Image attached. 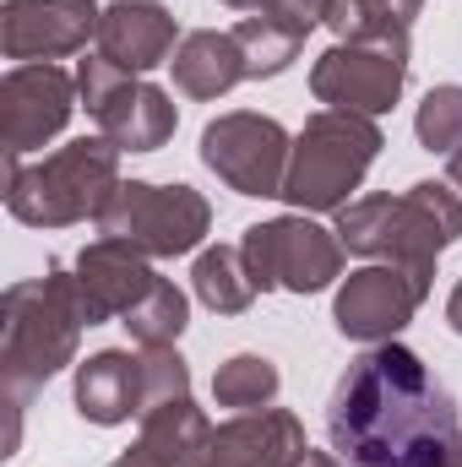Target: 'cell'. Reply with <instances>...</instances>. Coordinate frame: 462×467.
I'll list each match as a JSON object with an SVG mask.
<instances>
[{
    "label": "cell",
    "mask_w": 462,
    "mask_h": 467,
    "mask_svg": "<svg viewBox=\"0 0 462 467\" xmlns=\"http://www.w3.org/2000/svg\"><path fill=\"white\" fill-rule=\"evenodd\" d=\"M457 430L452 391L397 337L359 353L327 402V441L348 467H441Z\"/></svg>",
    "instance_id": "cell-1"
},
{
    "label": "cell",
    "mask_w": 462,
    "mask_h": 467,
    "mask_svg": "<svg viewBox=\"0 0 462 467\" xmlns=\"http://www.w3.org/2000/svg\"><path fill=\"white\" fill-rule=\"evenodd\" d=\"M82 327H104V321L82 294L77 266H49L44 277L5 288L0 299V391L11 413L5 451H16V430L33 391H44V380H55L66 364H77Z\"/></svg>",
    "instance_id": "cell-2"
},
{
    "label": "cell",
    "mask_w": 462,
    "mask_h": 467,
    "mask_svg": "<svg viewBox=\"0 0 462 467\" xmlns=\"http://www.w3.org/2000/svg\"><path fill=\"white\" fill-rule=\"evenodd\" d=\"M338 239L364 261L403 266L430 294L441 250L462 239V196L441 180H419L403 196H359L338 213Z\"/></svg>",
    "instance_id": "cell-3"
},
{
    "label": "cell",
    "mask_w": 462,
    "mask_h": 467,
    "mask_svg": "<svg viewBox=\"0 0 462 467\" xmlns=\"http://www.w3.org/2000/svg\"><path fill=\"white\" fill-rule=\"evenodd\" d=\"M120 191V147L110 136H77L60 152L22 163L5 152V213L27 229H71L99 218Z\"/></svg>",
    "instance_id": "cell-4"
},
{
    "label": "cell",
    "mask_w": 462,
    "mask_h": 467,
    "mask_svg": "<svg viewBox=\"0 0 462 467\" xmlns=\"http://www.w3.org/2000/svg\"><path fill=\"white\" fill-rule=\"evenodd\" d=\"M381 147L386 136L370 115L316 109L294 136V158H289V180L278 202H289L294 213H343L348 196L364 185L370 163L381 158Z\"/></svg>",
    "instance_id": "cell-5"
},
{
    "label": "cell",
    "mask_w": 462,
    "mask_h": 467,
    "mask_svg": "<svg viewBox=\"0 0 462 467\" xmlns=\"http://www.w3.org/2000/svg\"><path fill=\"white\" fill-rule=\"evenodd\" d=\"M99 229L110 239L136 244L142 255L163 261V255H191L207 229H213V207L196 185H152V180H120L115 202L99 213Z\"/></svg>",
    "instance_id": "cell-6"
},
{
    "label": "cell",
    "mask_w": 462,
    "mask_h": 467,
    "mask_svg": "<svg viewBox=\"0 0 462 467\" xmlns=\"http://www.w3.org/2000/svg\"><path fill=\"white\" fill-rule=\"evenodd\" d=\"M239 255H245L261 294H272V288L321 294L343 277V239H338V229H321L310 213L250 223L245 239H239Z\"/></svg>",
    "instance_id": "cell-7"
},
{
    "label": "cell",
    "mask_w": 462,
    "mask_h": 467,
    "mask_svg": "<svg viewBox=\"0 0 462 467\" xmlns=\"http://www.w3.org/2000/svg\"><path fill=\"white\" fill-rule=\"evenodd\" d=\"M77 93L88 104V115L99 119V136H110L120 152H158L169 147L180 109L163 88L142 82L136 71H125L104 55H88L77 66Z\"/></svg>",
    "instance_id": "cell-8"
},
{
    "label": "cell",
    "mask_w": 462,
    "mask_h": 467,
    "mask_svg": "<svg viewBox=\"0 0 462 467\" xmlns=\"http://www.w3.org/2000/svg\"><path fill=\"white\" fill-rule=\"evenodd\" d=\"M408 88V38H359L332 44L310 66V93L327 109L348 115H386Z\"/></svg>",
    "instance_id": "cell-9"
},
{
    "label": "cell",
    "mask_w": 462,
    "mask_h": 467,
    "mask_svg": "<svg viewBox=\"0 0 462 467\" xmlns=\"http://www.w3.org/2000/svg\"><path fill=\"white\" fill-rule=\"evenodd\" d=\"M289 158H294V136L272 115L229 109L207 119L202 130V163L239 196H283Z\"/></svg>",
    "instance_id": "cell-10"
},
{
    "label": "cell",
    "mask_w": 462,
    "mask_h": 467,
    "mask_svg": "<svg viewBox=\"0 0 462 467\" xmlns=\"http://www.w3.org/2000/svg\"><path fill=\"white\" fill-rule=\"evenodd\" d=\"M77 77L60 71L55 60L38 66H11L0 82V147L27 158L44 141H55L66 130V119L77 109Z\"/></svg>",
    "instance_id": "cell-11"
},
{
    "label": "cell",
    "mask_w": 462,
    "mask_h": 467,
    "mask_svg": "<svg viewBox=\"0 0 462 467\" xmlns=\"http://www.w3.org/2000/svg\"><path fill=\"white\" fill-rule=\"evenodd\" d=\"M430 294L403 272V266H386V261H370L359 272H348L338 299H332V327L343 332L348 343H392L414 310L425 305Z\"/></svg>",
    "instance_id": "cell-12"
},
{
    "label": "cell",
    "mask_w": 462,
    "mask_h": 467,
    "mask_svg": "<svg viewBox=\"0 0 462 467\" xmlns=\"http://www.w3.org/2000/svg\"><path fill=\"white\" fill-rule=\"evenodd\" d=\"M104 5L93 0H5L0 5V49L16 66L66 60L82 55L88 38H99Z\"/></svg>",
    "instance_id": "cell-13"
},
{
    "label": "cell",
    "mask_w": 462,
    "mask_h": 467,
    "mask_svg": "<svg viewBox=\"0 0 462 467\" xmlns=\"http://www.w3.org/2000/svg\"><path fill=\"white\" fill-rule=\"evenodd\" d=\"M77 283H82V294L93 299L99 321H125V316L158 288V272H152V255H142L136 244L99 234V239L82 244V255H77Z\"/></svg>",
    "instance_id": "cell-14"
},
{
    "label": "cell",
    "mask_w": 462,
    "mask_h": 467,
    "mask_svg": "<svg viewBox=\"0 0 462 467\" xmlns=\"http://www.w3.org/2000/svg\"><path fill=\"white\" fill-rule=\"evenodd\" d=\"M180 27H174V11L163 0H110L104 16H99V55L115 60L125 71H152V66H169L174 60V44Z\"/></svg>",
    "instance_id": "cell-15"
},
{
    "label": "cell",
    "mask_w": 462,
    "mask_h": 467,
    "mask_svg": "<svg viewBox=\"0 0 462 467\" xmlns=\"http://www.w3.org/2000/svg\"><path fill=\"white\" fill-rule=\"evenodd\" d=\"M305 451H310L305 424L289 408H256L213 430L207 467H294Z\"/></svg>",
    "instance_id": "cell-16"
},
{
    "label": "cell",
    "mask_w": 462,
    "mask_h": 467,
    "mask_svg": "<svg viewBox=\"0 0 462 467\" xmlns=\"http://www.w3.org/2000/svg\"><path fill=\"white\" fill-rule=\"evenodd\" d=\"M77 413L99 430H115L125 419H142L147 386H142V353L99 348L77 364Z\"/></svg>",
    "instance_id": "cell-17"
},
{
    "label": "cell",
    "mask_w": 462,
    "mask_h": 467,
    "mask_svg": "<svg viewBox=\"0 0 462 467\" xmlns=\"http://www.w3.org/2000/svg\"><path fill=\"white\" fill-rule=\"evenodd\" d=\"M213 430L218 424H207V413L191 397H174V402H158L142 413L136 451H147L158 467H207Z\"/></svg>",
    "instance_id": "cell-18"
},
{
    "label": "cell",
    "mask_w": 462,
    "mask_h": 467,
    "mask_svg": "<svg viewBox=\"0 0 462 467\" xmlns=\"http://www.w3.org/2000/svg\"><path fill=\"white\" fill-rule=\"evenodd\" d=\"M169 71H174V88H180L185 99H224L229 88L245 82V55H239L234 33L202 27V33H185V38H180Z\"/></svg>",
    "instance_id": "cell-19"
},
{
    "label": "cell",
    "mask_w": 462,
    "mask_h": 467,
    "mask_svg": "<svg viewBox=\"0 0 462 467\" xmlns=\"http://www.w3.org/2000/svg\"><path fill=\"white\" fill-rule=\"evenodd\" d=\"M191 288H196V299H202L213 316H245L250 299L261 294L256 277H250V266H245V255H239V244H213V250H202L196 266H191Z\"/></svg>",
    "instance_id": "cell-20"
},
{
    "label": "cell",
    "mask_w": 462,
    "mask_h": 467,
    "mask_svg": "<svg viewBox=\"0 0 462 467\" xmlns=\"http://www.w3.org/2000/svg\"><path fill=\"white\" fill-rule=\"evenodd\" d=\"M229 33H234V44H239V55H245V82L283 77V71L299 60L305 38H310V33L289 27L283 16H239Z\"/></svg>",
    "instance_id": "cell-21"
},
{
    "label": "cell",
    "mask_w": 462,
    "mask_h": 467,
    "mask_svg": "<svg viewBox=\"0 0 462 467\" xmlns=\"http://www.w3.org/2000/svg\"><path fill=\"white\" fill-rule=\"evenodd\" d=\"M425 11V0H332L327 27L338 33V44L359 38H408L414 16Z\"/></svg>",
    "instance_id": "cell-22"
},
{
    "label": "cell",
    "mask_w": 462,
    "mask_h": 467,
    "mask_svg": "<svg viewBox=\"0 0 462 467\" xmlns=\"http://www.w3.org/2000/svg\"><path fill=\"white\" fill-rule=\"evenodd\" d=\"M278 386H283V375L267 353H234L213 375V402L234 408V413H256V408L278 402Z\"/></svg>",
    "instance_id": "cell-23"
},
{
    "label": "cell",
    "mask_w": 462,
    "mask_h": 467,
    "mask_svg": "<svg viewBox=\"0 0 462 467\" xmlns=\"http://www.w3.org/2000/svg\"><path fill=\"white\" fill-rule=\"evenodd\" d=\"M185 316H191V305H185V294L169 283V277H158V288L120 321L125 332H131V343L136 348H174L180 343V332H185Z\"/></svg>",
    "instance_id": "cell-24"
},
{
    "label": "cell",
    "mask_w": 462,
    "mask_h": 467,
    "mask_svg": "<svg viewBox=\"0 0 462 467\" xmlns=\"http://www.w3.org/2000/svg\"><path fill=\"white\" fill-rule=\"evenodd\" d=\"M414 136L425 152H457L462 147V88L457 82H441L425 93L419 115H414Z\"/></svg>",
    "instance_id": "cell-25"
},
{
    "label": "cell",
    "mask_w": 462,
    "mask_h": 467,
    "mask_svg": "<svg viewBox=\"0 0 462 467\" xmlns=\"http://www.w3.org/2000/svg\"><path fill=\"white\" fill-rule=\"evenodd\" d=\"M142 386H147V408L174 402V397H191V364L174 348H142Z\"/></svg>",
    "instance_id": "cell-26"
},
{
    "label": "cell",
    "mask_w": 462,
    "mask_h": 467,
    "mask_svg": "<svg viewBox=\"0 0 462 467\" xmlns=\"http://www.w3.org/2000/svg\"><path fill=\"white\" fill-rule=\"evenodd\" d=\"M294 467H348V462L338 457V451H316V446H310V451H305Z\"/></svg>",
    "instance_id": "cell-27"
},
{
    "label": "cell",
    "mask_w": 462,
    "mask_h": 467,
    "mask_svg": "<svg viewBox=\"0 0 462 467\" xmlns=\"http://www.w3.org/2000/svg\"><path fill=\"white\" fill-rule=\"evenodd\" d=\"M224 5H234V11H250V16H272V11H278V0H224Z\"/></svg>",
    "instance_id": "cell-28"
},
{
    "label": "cell",
    "mask_w": 462,
    "mask_h": 467,
    "mask_svg": "<svg viewBox=\"0 0 462 467\" xmlns=\"http://www.w3.org/2000/svg\"><path fill=\"white\" fill-rule=\"evenodd\" d=\"M446 321H452V332L462 337V283L452 288V299H446Z\"/></svg>",
    "instance_id": "cell-29"
},
{
    "label": "cell",
    "mask_w": 462,
    "mask_h": 467,
    "mask_svg": "<svg viewBox=\"0 0 462 467\" xmlns=\"http://www.w3.org/2000/svg\"><path fill=\"white\" fill-rule=\"evenodd\" d=\"M446 185L462 191V147H457V152H446Z\"/></svg>",
    "instance_id": "cell-30"
},
{
    "label": "cell",
    "mask_w": 462,
    "mask_h": 467,
    "mask_svg": "<svg viewBox=\"0 0 462 467\" xmlns=\"http://www.w3.org/2000/svg\"><path fill=\"white\" fill-rule=\"evenodd\" d=\"M110 467H158V462H152L147 451H136V446H131V451H125V457H115Z\"/></svg>",
    "instance_id": "cell-31"
},
{
    "label": "cell",
    "mask_w": 462,
    "mask_h": 467,
    "mask_svg": "<svg viewBox=\"0 0 462 467\" xmlns=\"http://www.w3.org/2000/svg\"><path fill=\"white\" fill-rule=\"evenodd\" d=\"M441 467H462V430H457V441H452V451H446V462Z\"/></svg>",
    "instance_id": "cell-32"
}]
</instances>
